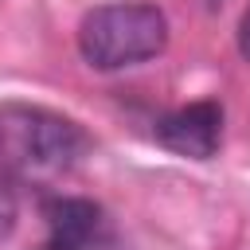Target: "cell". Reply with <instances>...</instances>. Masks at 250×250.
<instances>
[{
    "mask_svg": "<svg viewBox=\"0 0 250 250\" xmlns=\"http://www.w3.org/2000/svg\"><path fill=\"white\" fill-rule=\"evenodd\" d=\"M39 250H117V242H113V227H109V230H94V234H47V242Z\"/></svg>",
    "mask_w": 250,
    "mask_h": 250,
    "instance_id": "277c9868",
    "label": "cell"
},
{
    "mask_svg": "<svg viewBox=\"0 0 250 250\" xmlns=\"http://www.w3.org/2000/svg\"><path fill=\"white\" fill-rule=\"evenodd\" d=\"M16 219H20V195H16L12 180L0 176V238H8L16 230Z\"/></svg>",
    "mask_w": 250,
    "mask_h": 250,
    "instance_id": "5b68a950",
    "label": "cell"
},
{
    "mask_svg": "<svg viewBox=\"0 0 250 250\" xmlns=\"http://www.w3.org/2000/svg\"><path fill=\"white\" fill-rule=\"evenodd\" d=\"M238 51H242V59H250V4L238 20Z\"/></svg>",
    "mask_w": 250,
    "mask_h": 250,
    "instance_id": "8992f818",
    "label": "cell"
},
{
    "mask_svg": "<svg viewBox=\"0 0 250 250\" xmlns=\"http://www.w3.org/2000/svg\"><path fill=\"white\" fill-rule=\"evenodd\" d=\"M168 47V16L148 0L98 4L78 23V51L94 70H125Z\"/></svg>",
    "mask_w": 250,
    "mask_h": 250,
    "instance_id": "7a4b0ae2",
    "label": "cell"
},
{
    "mask_svg": "<svg viewBox=\"0 0 250 250\" xmlns=\"http://www.w3.org/2000/svg\"><path fill=\"white\" fill-rule=\"evenodd\" d=\"M90 148L78 121L43 105H4L0 109V168L12 180L43 184L70 172Z\"/></svg>",
    "mask_w": 250,
    "mask_h": 250,
    "instance_id": "6da1fadb",
    "label": "cell"
},
{
    "mask_svg": "<svg viewBox=\"0 0 250 250\" xmlns=\"http://www.w3.org/2000/svg\"><path fill=\"white\" fill-rule=\"evenodd\" d=\"M156 141L188 160H211L223 145V105L203 98V102H188L172 113H164L156 121Z\"/></svg>",
    "mask_w": 250,
    "mask_h": 250,
    "instance_id": "3957f363",
    "label": "cell"
}]
</instances>
